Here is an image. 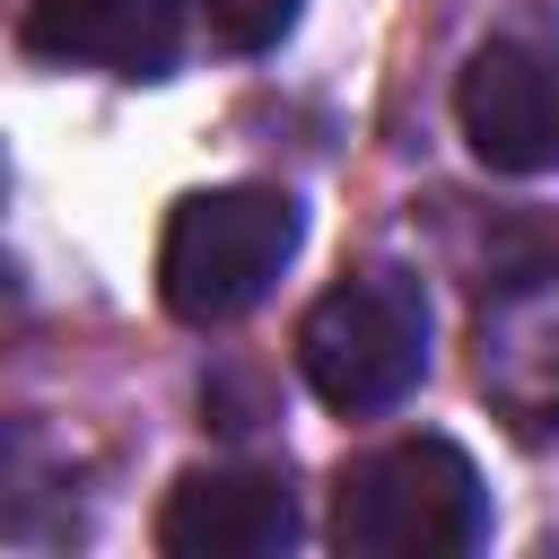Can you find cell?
Segmentation results:
<instances>
[{"label": "cell", "mask_w": 559, "mask_h": 559, "mask_svg": "<svg viewBox=\"0 0 559 559\" xmlns=\"http://www.w3.org/2000/svg\"><path fill=\"white\" fill-rule=\"evenodd\" d=\"M297 201L280 183H218V192H183L157 245V297L175 323H236L271 297V280L297 262Z\"/></svg>", "instance_id": "obj_2"}, {"label": "cell", "mask_w": 559, "mask_h": 559, "mask_svg": "<svg viewBox=\"0 0 559 559\" xmlns=\"http://www.w3.org/2000/svg\"><path fill=\"white\" fill-rule=\"evenodd\" d=\"M454 122L489 175H559V26L515 17L480 35L454 79Z\"/></svg>", "instance_id": "obj_4"}, {"label": "cell", "mask_w": 559, "mask_h": 559, "mask_svg": "<svg viewBox=\"0 0 559 559\" xmlns=\"http://www.w3.org/2000/svg\"><path fill=\"white\" fill-rule=\"evenodd\" d=\"M26 52L52 70L166 79L183 52V0H26Z\"/></svg>", "instance_id": "obj_6"}, {"label": "cell", "mask_w": 559, "mask_h": 559, "mask_svg": "<svg viewBox=\"0 0 559 559\" xmlns=\"http://www.w3.org/2000/svg\"><path fill=\"white\" fill-rule=\"evenodd\" d=\"M297 9H306V0H201L210 35H218L227 52H271V44L297 26Z\"/></svg>", "instance_id": "obj_8"}, {"label": "cell", "mask_w": 559, "mask_h": 559, "mask_svg": "<svg viewBox=\"0 0 559 559\" xmlns=\"http://www.w3.org/2000/svg\"><path fill=\"white\" fill-rule=\"evenodd\" d=\"M489 533L480 463L454 437H393L332 489V542L349 559H463Z\"/></svg>", "instance_id": "obj_1"}, {"label": "cell", "mask_w": 559, "mask_h": 559, "mask_svg": "<svg viewBox=\"0 0 559 559\" xmlns=\"http://www.w3.org/2000/svg\"><path fill=\"white\" fill-rule=\"evenodd\" d=\"M480 393L515 419L559 411V262L507 280L480 314Z\"/></svg>", "instance_id": "obj_7"}, {"label": "cell", "mask_w": 559, "mask_h": 559, "mask_svg": "<svg viewBox=\"0 0 559 559\" xmlns=\"http://www.w3.org/2000/svg\"><path fill=\"white\" fill-rule=\"evenodd\" d=\"M288 542H297V498L280 472L253 463H201L157 507L166 559H280Z\"/></svg>", "instance_id": "obj_5"}, {"label": "cell", "mask_w": 559, "mask_h": 559, "mask_svg": "<svg viewBox=\"0 0 559 559\" xmlns=\"http://www.w3.org/2000/svg\"><path fill=\"white\" fill-rule=\"evenodd\" d=\"M297 376L314 384L323 411H393L419 376H428V288L419 271H349L341 288H323L297 323Z\"/></svg>", "instance_id": "obj_3"}]
</instances>
